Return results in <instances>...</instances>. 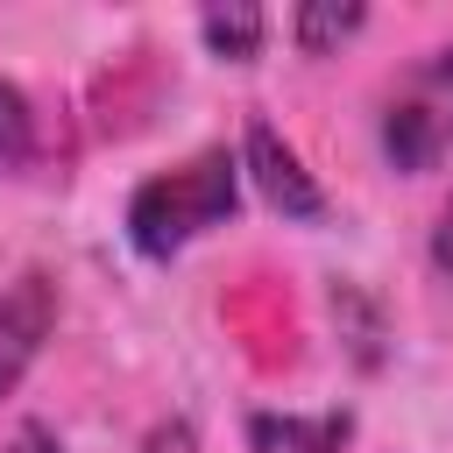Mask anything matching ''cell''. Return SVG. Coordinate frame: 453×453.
Returning <instances> with one entry per match:
<instances>
[{
    "mask_svg": "<svg viewBox=\"0 0 453 453\" xmlns=\"http://www.w3.org/2000/svg\"><path fill=\"white\" fill-rule=\"evenodd\" d=\"M241 205V156L205 149L177 170H156L134 198H127V241L149 262H170L177 248H191L198 234H212L226 212Z\"/></svg>",
    "mask_w": 453,
    "mask_h": 453,
    "instance_id": "1",
    "label": "cell"
},
{
    "mask_svg": "<svg viewBox=\"0 0 453 453\" xmlns=\"http://www.w3.org/2000/svg\"><path fill=\"white\" fill-rule=\"evenodd\" d=\"M382 156L411 177L432 170L439 156H453V42L425 50L382 99Z\"/></svg>",
    "mask_w": 453,
    "mask_h": 453,
    "instance_id": "2",
    "label": "cell"
},
{
    "mask_svg": "<svg viewBox=\"0 0 453 453\" xmlns=\"http://www.w3.org/2000/svg\"><path fill=\"white\" fill-rule=\"evenodd\" d=\"M50 333H57V276L50 269H21L0 290V396L21 389V375L35 368Z\"/></svg>",
    "mask_w": 453,
    "mask_h": 453,
    "instance_id": "3",
    "label": "cell"
},
{
    "mask_svg": "<svg viewBox=\"0 0 453 453\" xmlns=\"http://www.w3.org/2000/svg\"><path fill=\"white\" fill-rule=\"evenodd\" d=\"M241 170L262 184V198H269L283 219H319V212H326V191H319V177L297 163V149H290V142H283L269 120H248Z\"/></svg>",
    "mask_w": 453,
    "mask_h": 453,
    "instance_id": "4",
    "label": "cell"
},
{
    "mask_svg": "<svg viewBox=\"0 0 453 453\" xmlns=\"http://www.w3.org/2000/svg\"><path fill=\"white\" fill-rule=\"evenodd\" d=\"M354 439V411H255L248 446L255 453H340Z\"/></svg>",
    "mask_w": 453,
    "mask_h": 453,
    "instance_id": "5",
    "label": "cell"
},
{
    "mask_svg": "<svg viewBox=\"0 0 453 453\" xmlns=\"http://www.w3.org/2000/svg\"><path fill=\"white\" fill-rule=\"evenodd\" d=\"M262 28H269V14H262V7H205V14H198L205 50H212V57H226V64H248V57L262 50Z\"/></svg>",
    "mask_w": 453,
    "mask_h": 453,
    "instance_id": "6",
    "label": "cell"
},
{
    "mask_svg": "<svg viewBox=\"0 0 453 453\" xmlns=\"http://www.w3.org/2000/svg\"><path fill=\"white\" fill-rule=\"evenodd\" d=\"M35 163V106L14 78H0V170Z\"/></svg>",
    "mask_w": 453,
    "mask_h": 453,
    "instance_id": "7",
    "label": "cell"
},
{
    "mask_svg": "<svg viewBox=\"0 0 453 453\" xmlns=\"http://www.w3.org/2000/svg\"><path fill=\"white\" fill-rule=\"evenodd\" d=\"M368 21V7H297L290 14V28H297V50H333V42H347L354 28Z\"/></svg>",
    "mask_w": 453,
    "mask_h": 453,
    "instance_id": "8",
    "label": "cell"
},
{
    "mask_svg": "<svg viewBox=\"0 0 453 453\" xmlns=\"http://www.w3.org/2000/svg\"><path fill=\"white\" fill-rule=\"evenodd\" d=\"M142 453H198V432H191V418H163V425H149Z\"/></svg>",
    "mask_w": 453,
    "mask_h": 453,
    "instance_id": "9",
    "label": "cell"
},
{
    "mask_svg": "<svg viewBox=\"0 0 453 453\" xmlns=\"http://www.w3.org/2000/svg\"><path fill=\"white\" fill-rule=\"evenodd\" d=\"M432 269L453 283V198H446V212H439V226H432Z\"/></svg>",
    "mask_w": 453,
    "mask_h": 453,
    "instance_id": "10",
    "label": "cell"
},
{
    "mask_svg": "<svg viewBox=\"0 0 453 453\" xmlns=\"http://www.w3.org/2000/svg\"><path fill=\"white\" fill-rule=\"evenodd\" d=\"M0 453H64V446H57V439H50L42 425H21V432H14V439H7Z\"/></svg>",
    "mask_w": 453,
    "mask_h": 453,
    "instance_id": "11",
    "label": "cell"
}]
</instances>
